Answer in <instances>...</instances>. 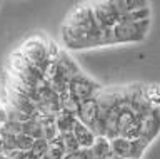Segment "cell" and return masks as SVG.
Returning a JSON list of instances; mask_svg holds the SVG:
<instances>
[{
  "label": "cell",
  "mask_w": 160,
  "mask_h": 159,
  "mask_svg": "<svg viewBox=\"0 0 160 159\" xmlns=\"http://www.w3.org/2000/svg\"><path fill=\"white\" fill-rule=\"evenodd\" d=\"M150 30V20H140V22H130L118 19L117 24L110 29V39L112 45L117 44H137L142 42Z\"/></svg>",
  "instance_id": "1"
},
{
  "label": "cell",
  "mask_w": 160,
  "mask_h": 159,
  "mask_svg": "<svg viewBox=\"0 0 160 159\" xmlns=\"http://www.w3.org/2000/svg\"><path fill=\"white\" fill-rule=\"evenodd\" d=\"M35 67H38L45 72V67L48 64V52H47V39L42 35H32L27 39L18 49Z\"/></svg>",
  "instance_id": "2"
},
{
  "label": "cell",
  "mask_w": 160,
  "mask_h": 159,
  "mask_svg": "<svg viewBox=\"0 0 160 159\" xmlns=\"http://www.w3.org/2000/svg\"><path fill=\"white\" fill-rule=\"evenodd\" d=\"M63 25L82 29V30H85V32H95V30L100 29L97 20H95V17H93L90 2L75 5L72 10H70V13L67 15V19L63 20Z\"/></svg>",
  "instance_id": "3"
},
{
  "label": "cell",
  "mask_w": 160,
  "mask_h": 159,
  "mask_svg": "<svg viewBox=\"0 0 160 159\" xmlns=\"http://www.w3.org/2000/svg\"><path fill=\"white\" fill-rule=\"evenodd\" d=\"M102 89L103 87L100 86L98 82H95L93 79H90L88 76H85L83 72H80L78 76L70 79L67 91L72 97H75L80 102H83V101H88V99H92V97H97Z\"/></svg>",
  "instance_id": "4"
},
{
  "label": "cell",
  "mask_w": 160,
  "mask_h": 159,
  "mask_svg": "<svg viewBox=\"0 0 160 159\" xmlns=\"http://www.w3.org/2000/svg\"><path fill=\"white\" fill-rule=\"evenodd\" d=\"M108 144H110L112 156L118 159H142L143 152L148 147V144L142 141V139L128 141V139H123V137H115V139H110Z\"/></svg>",
  "instance_id": "5"
},
{
  "label": "cell",
  "mask_w": 160,
  "mask_h": 159,
  "mask_svg": "<svg viewBox=\"0 0 160 159\" xmlns=\"http://www.w3.org/2000/svg\"><path fill=\"white\" fill-rule=\"evenodd\" d=\"M140 124V137L150 146L153 139L160 134V109H150L147 114L138 117Z\"/></svg>",
  "instance_id": "6"
},
{
  "label": "cell",
  "mask_w": 160,
  "mask_h": 159,
  "mask_svg": "<svg viewBox=\"0 0 160 159\" xmlns=\"http://www.w3.org/2000/svg\"><path fill=\"white\" fill-rule=\"evenodd\" d=\"M93 17L100 29H112L118 20L113 2H90Z\"/></svg>",
  "instance_id": "7"
},
{
  "label": "cell",
  "mask_w": 160,
  "mask_h": 159,
  "mask_svg": "<svg viewBox=\"0 0 160 159\" xmlns=\"http://www.w3.org/2000/svg\"><path fill=\"white\" fill-rule=\"evenodd\" d=\"M98 117H100V111H98L97 97H92V99H88V101H83L82 106H80V111L77 114V121H80L83 126H87L95 136H97Z\"/></svg>",
  "instance_id": "8"
},
{
  "label": "cell",
  "mask_w": 160,
  "mask_h": 159,
  "mask_svg": "<svg viewBox=\"0 0 160 159\" xmlns=\"http://www.w3.org/2000/svg\"><path fill=\"white\" fill-rule=\"evenodd\" d=\"M72 134H73V137H75V141H77L80 149H90L95 144V141H97V136L87 126H83L80 121H75Z\"/></svg>",
  "instance_id": "9"
},
{
  "label": "cell",
  "mask_w": 160,
  "mask_h": 159,
  "mask_svg": "<svg viewBox=\"0 0 160 159\" xmlns=\"http://www.w3.org/2000/svg\"><path fill=\"white\" fill-rule=\"evenodd\" d=\"M53 121H55L57 132L58 134H65V132H72L73 124H75V121H77V117L72 116V114H68V112H65V111H58L53 116Z\"/></svg>",
  "instance_id": "10"
},
{
  "label": "cell",
  "mask_w": 160,
  "mask_h": 159,
  "mask_svg": "<svg viewBox=\"0 0 160 159\" xmlns=\"http://www.w3.org/2000/svg\"><path fill=\"white\" fill-rule=\"evenodd\" d=\"M143 96L150 107L160 109V84H143Z\"/></svg>",
  "instance_id": "11"
},
{
  "label": "cell",
  "mask_w": 160,
  "mask_h": 159,
  "mask_svg": "<svg viewBox=\"0 0 160 159\" xmlns=\"http://www.w3.org/2000/svg\"><path fill=\"white\" fill-rule=\"evenodd\" d=\"M65 157V149L60 142L58 136L47 144V152H45V159H63Z\"/></svg>",
  "instance_id": "12"
},
{
  "label": "cell",
  "mask_w": 160,
  "mask_h": 159,
  "mask_svg": "<svg viewBox=\"0 0 160 159\" xmlns=\"http://www.w3.org/2000/svg\"><path fill=\"white\" fill-rule=\"evenodd\" d=\"M58 139L62 142V146L65 149V154H72V152H77L78 151V144L75 141L73 134L72 132H65V134H58Z\"/></svg>",
  "instance_id": "13"
},
{
  "label": "cell",
  "mask_w": 160,
  "mask_h": 159,
  "mask_svg": "<svg viewBox=\"0 0 160 159\" xmlns=\"http://www.w3.org/2000/svg\"><path fill=\"white\" fill-rule=\"evenodd\" d=\"M47 141L45 139H35L33 141V146H32V149H30V154H32L33 157H37V159H42V157H45V152H47Z\"/></svg>",
  "instance_id": "14"
},
{
  "label": "cell",
  "mask_w": 160,
  "mask_h": 159,
  "mask_svg": "<svg viewBox=\"0 0 160 159\" xmlns=\"http://www.w3.org/2000/svg\"><path fill=\"white\" fill-rule=\"evenodd\" d=\"M63 159H92V152H90V149H78L77 152L65 154Z\"/></svg>",
  "instance_id": "15"
},
{
  "label": "cell",
  "mask_w": 160,
  "mask_h": 159,
  "mask_svg": "<svg viewBox=\"0 0 160 159\" xmlns=\"http://www.w3.org/2000/svg\"><path fill=\"white\" fill-rule=\"evenodd\" d=\"M8 122V109L5 106V102L0 101V129Z\"/></svg>",
  "instance_id": "16"
}]
</instances>
